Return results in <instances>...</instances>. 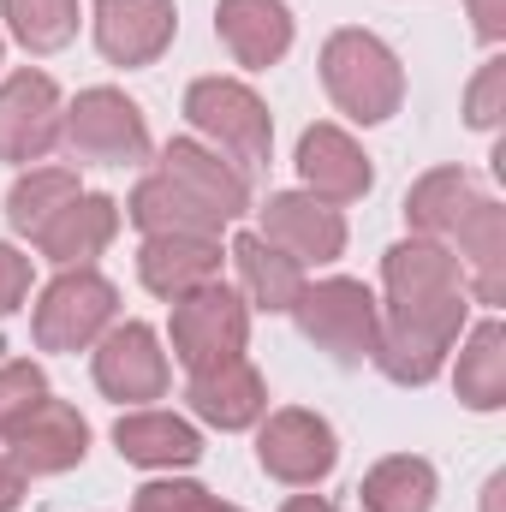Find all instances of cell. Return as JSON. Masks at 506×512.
Returning a JSON list of instances; mask_svg holds the SVG:
<instances>
[{
	"instance_id": "1f68e13d",
	"label": "cell",
	"mask_w": 506,
	"mask_h": 512,
	"mask_svg": "<svg viewBox=\"0 0 506 512\" xmlns=\"http://www.w3.org/2000/svg\"><path fill=\"white\" fill-rule=\"evenodd\" d=\"M501 96H506V60H489L483 78L471 84V126H495L501 120Z\"/></svg>"
},
{
	"instance_id": "cb8c5ba5",
	"label": "cell",
	"mask_w": 506,
	"mask_h": 512,
	"mask_svg": "<svg viewBox=\"0 0 506 512\" xmlns=\"http://www.w3.org/2000/svg\"><path fill=\"white\" fill-rule=\"evenodd\" d=\"M233 262H239V280H245L251 304H262V310H292V298L304 292V262H292L262 233H239L233 239Z\"/></svg>"
},
{
	"instance_id": "9c48e42d",
	"label": "cell",
	"mask_w": 506,
	"mask_h": 512,
	"mask_svg": "<svg viewBox=\"0 0 506 512\" xmlns=\"http://www.w3.org/2000/svg\"><path fill=\"white\" fill-rule=\"evenodd\" d=\"M60 143V90L42 72L0 84V161H42Z\"/></svg>"
},
{
	"instance_id": "d590c367",
	"label": "cell",
	"mask_w": 506,
	"mask_h": 512,
	"mask_svg": "<svg viewBox=\"0 0 506 512\" xmlns=\"http://www.w3.org/2000/svg\"><path fill=\"white\" fill-rule=\"evenodd\" d=\"M280 512H334V507H328V501H316V495H292Z\"/></svg>"
},
{
	"instance_id": "5bb4252c",
	"label": "cell",
	"mask_w": 506,
	"mask_h": 512,
	"mask_svg": "<svg viewBox=\"0 0 506 512\" xmlns=\"http://www.w3.org/2000/svg\"><path fill=\"white\" fill-rule=\"evenodd\" d=\"M137 274L155 298H185L221 274V245L203 233H149L137 251Z\"/></svg>"
},
{
	"instance_id": "e0dca14e",
	"label": "cell",
	"mask_w": 506,
	"mask_h": 512,
	"mask_svg": "<svg viewBox=\"0 0 506 512\" xmlns=\"http://www.w3.org/2000/svg\"><path fill=\"white\" fill-rule=\"evenodd\" d=\"M161 173H167L173 185H185L197 203H209L221 221L245 215V203H251V185H245V173H239V167H227L221 155H209V149H203V143H191V137L167 143V155H161Z\"/></svg>"
},
{
	"instance_id": "484cf974",
	"label": "cell",
	"mask_w": 506,
	"mask_h": 512,
	"mask_svg": "<svg viewBox=\"0 0 506 512\" xmlns=\"http://www.w3.org/2000/svg\"><path fill=\"white\" fill-rule=\"evenodd\" d=\"M364 507L370 512H429L435 507V471H429V459H411V453L381 459L376 471L364 477Z\"/></svg>"
},
{
	"instance_id": "8fae6325",
	"label": "cell",
	"mask_w": 506,
	"mask_h": 512,
	"mask_svg": "<svg viewBox=\"0 0 506 512\" xmlns=\"http://www.w3.org/2000/svg\"><path fill=\"white\" fill-rule=\"evenodd\" d=\"M84 447H90V423L72 405L42 399L24 417V429L12 435V465H18V477H54V471H72L84 459Z\"/></svg>"
},
{
	"instance_id": "7a4b0ae2",
	"label": "cell",
	"mask_w": 506,
	"mask_h": 512,
	"mask_svg": "<svg viewBox=\"0 0 506 512\" xmlns=\"http://www.w3.org/2000/svg\"><path fill=\"white\" fill-rule=\"evenodd\" d=\"M292 316L298 328L334 358V364H364L376 358V340H381V310L370 298L364 280H322V286H304L292 298Z\"/></svg>"
},
{
	"instance_id": "836d02e7",
	"label": "cell",
	"mask_w": 506,
	"mask_h": 512,
	"mask_svg": "<svg viewBox=\"0 0 506 512\" xmlns=\"http://www.w3.org/2000/svg\"><path fill=\"white\" fill-rule=\"evenodd\" d=\"M471 18H477L483 42H501L506 36V0H471Z\"/></svg>"
},
{
	"instance_id": "3957f363",
	"label": "cell",
	"mask_w": 506,
	"mask_h": 512,
	"mask_svg": "<svg viewBox=\"0 0 506 512\" xmlns=\"http://www.w3.org/2000/svg\"><path fill=\"white\" fill-rule=\"evenodd\" d=\"M459 322H465V292L441 298V304H411V310H387V328L376 340V364L387 370V382L399 387H423L447 346L459 340Z\"/></svg>"
},
{
	"instance_id": "83f0119b",
	"label": "cell",
	"mask_w": 506,
	"mask_h": 512,
	"mask_svg": "<svg viewBox=\"0 0 506 512\" xmlns=\"http://www.w3.org/2000/svg\"><path fill=\"white\" fill-rule=\"evenodd\" d=\"M78 197V173H66V167H42V173H30V179H18L12 185V197H6V215H12V227L18 233H42L66 203Z\"/></svg>"
},
{
	"instance_id": "ba28073f",
	"label": "cell",
	"mask_w": 506,
	"mask_h": 512,
	"mask_svg": "<svg viewBox=\"0 0 506 512\" xmlns=\"http://www.w3.org/2000/svg\"><path fill=\"white\" fill-rule=\"evenodd\" d=\"M256 453H262V471L280 477V483H292V489L322 483L334 471V459H340L334 429L316 411H274L268 429H262V441H256Z\"/></svg>"
},
{
	"instance_id": "277c9868",
	"label": "cell",
	"mask_w": 506,
	"mask_h": 512,
	"mask_svg": "<svg viewBox=\"0 0 506 512\" xmlns=\"http://www.w3.org/2000/svg\"><path fill=\"white\" fill-rule=\"evenodd\" d=\"M245 334H251V316H245V298L221 280L173 298V352L179 364L197 376V370H215L227 358L245 352Z\"/></svg>"
},
{
	"instance_id": "9a60e30c",
	"label": "cell",
	"mask_w": 506,
	"mask_h": 512,
	"mask_svg": "<svg viewBox=\"0 0 506 512\" xmlns=\"http://www.w3.org/2000/svg\"><path fill=\"white\" fill-rule=\"evenodd\" d=\"M298 173L322 203H352L370 191V161L340 126H310L298 137Z\"/></svg>"
},
{
	"instance_id": "7c38bea8",
	"label": "cell",
	"mask_w": 506,
	"mask_h": 512,
	"mask_svg": "<svg viewBox=\"0 0 506 512\" xmlns=\"http://www.w3.org/2000/svg\"><path fill=\"white\" fill-rule=\"evenodd\" d=\"M96 382L108 399H161L167 393V352H161L155 328H143V322L114 328L96 352Z\"/></svg>"
},
{
	"instance_id": "4316f807",
	"label": "cell",
	"mask_w": 506,
	"mask_h": 512,
	"mask_svg": "<svg viewBox=\"0 0 506 512\" xmlns=\"http://www.w3.org/2000/svg\"><path fill=\"white\" fill-rule=\"evenodd\" d=\"M459 399L471 411H495L506 399V328L483 322L471 334V346L459 352Z\"/></svg>"
},
{
	"instance_id": "30bf717a",
	"label": "cell",
	"mask_w": 506,
	"mask_h": 512,
	"mask_svg": "<svg viewBox=\"0 0 506 512\" xmlns=\"http://www.w3.org/2000/svg\"><path fill=\"white\" fill-rule=\"evenodd\" d=\"M262 239L280 245L292 262H334L346 251V221L334 203L304 197V191H280L262 209Z\"/></svg>"
},
{
	"instance_id": "7402d4cb",
	"label": "cell",
	"mask_w": 506,
	"mask_h": 512,
	"mask_svg": "<svg viewBox=\"0 0 506 512\" xmlns=\"http://www.w3.org/2000/svg\"><path fill=\"white\" fill-rule=\"evenodd\" d=\"M114 441H120V453H126L131 465H161V471H173V465H197V459H203L197 429H191L185 417H173V411H131V417L114 423Z\"/></svg>"
},
{
	"instance_id": "d6986e66",
	"label": "cell",
	"mask_w": 506,
	"mask_h": 512,
	"mask_svg": "<svg viewBox=\"0 0 506 512\" xmlns=\"http://www.w3.org/2000/svg\"><path fill=\"white\" fill-rule=\"evenodd\" d=\"M215 30L239 66H274L292 48V18L280 0H221Z\"/></svg>"
},
{
	"instance_id": "44dd1931",
	"label": "cell",
	"mask_w": 506,
	"mask_h": 512,
	"mask_svg": "<svg viewBox=\"0 0 506 512\" xmlns=\"http://www.w3.org/2000/svg\"><path fill=\"white\" fill-rule=\"evenodd\" d=\"M120 233V209L108 203V197H72L42 233H36V251L48 256V262H90V256H102V245Z\"/></svg>"
},
{
	"instance_id": "4dcf8cb0",
	"label": "cell",
	"mask_w": 506,
	"mask_h": 512,
	"mask_svg": "<svg viewBox=\"0 0 506 512\" xmlns=\"http://www.w3.org/2000/svg\"><path fill=\"white\" fill-rule=\"evenodd\" d=\"M131 512H239V507H221L197 483H149V489H137V507Z\"/></svg>"
},
{
	"instance_id": "f1b7e54d",
	"label": "cell",
	"mask_w": 506,
	"mask_h": 512,
	"mask_svg": "<svg viewBox=\"0 0 506 512\" xmlns=\"http://www.w3.org/2000/svg\"><path fill=\"white\" fill-rule=\"evenodd\" d=\"M6 18H12V36L30 48V54H54L72 42L78 30V0H0Z\"/></svg>"
},
{
	"instance_id": "ffe728a7",
	"label": "cell",
	"mask_w": 506,
	"mask_h": 512,
	"mask_svg": "<svg viewBox=\"0 0 506 512\" xmlns=\"http://www.w3.org/2000/svg\"><path fill=\"white\" fill-rule=\"evenodd\" d=\"M447 245H459L453 256H465L477 298H483V304H501V298H506V209H501V203L477 197V203H471V215L453 227V239H447Z\"/></svg>"
},
{
	"instance_id": "5b68a950",
	"label": "cell",
	"mask_w": 506,
	"mask_h": 512,
	"mask_svg": "<svg viewBox=\"0 0 506 512\" xmlns=\"http://www.w3.org/2000/svg\"><path fill=\"white\" fill-rule=\"evenodd\" d=\"M185 114H191V126L203 131V137H215L233 161H239V173H251L268 161V108L256 102L245 84H233V78H203V84H191V96H185Z\"/></svg>"
},
{
	"instance_id": "ac0fdd59",
	"label": "cell",
	"mask_w": 506,
	"mask_h": 512,
	"mask_svg": "<svg viewBox=\"0 0 506 512\" xmlns=\"http://www.w3.org/2000/svg\"><path fill=\"white\" fill-rule=\"evenodd\" d=\"M185 399H191V411H197L203 423H215V429H245V423L262 417V405H268L262 376H256L245 358H227V364H215V370H197Z\"/></svg>"
},
{
	"instance_id": "603a6c76",
	"label": "cell",
	"mask_w": 506,
	"mask_h": 512,
	"mask_svg": "<svg viewBox=\"0 0 506 512\" xmlns=\"http://www.w3.org/2000/svg\"><path fill=\"white\" fill-rule=\"evenodd\" d=\"M131 221L143 227V233H203V239H215L227 221L209 209V203H197L185 185H173L167 173H155V179H143L137 191H131Z\"/></svg>"
},
{
	"instance_id": "8992f818",
	"label": "cell",
	"mask_w": 506,
	"mask_h": 512,
	"mask_svg": "<svg viewBox=\"0 0 506 512\" xmlns=\"http://www.w3.org/2000/svg\"><path fill=\"white\" fill-rule=\"evenodd\" d=\"M114 304H120V292L96 268L60 274L42 292V304H36V346L42 352H78V346H90L114 322Z\"/></svg>"
},
{
	"instance_id": "d6a6232c",
	"label": "cell",
	"mask_w": 506,
	"mask_h": 512,
	"mask_svg": "<svg viewBox=\"0 0 506 512\" xmlns=\"http://www.w3.org/2000/svg\"><path fill=\"white\" fill-rule=\"evenodd\" d=\"M24 292H30V256H18L12 245H0V316L18 310Z\"/></svg>"
},
{
	"instance_id": "6da1fadb",
	"label": "cell",
	"mask_w": 506,
	"mask_h": 512,
	"mask_svg": "<svg viewBox=\"0 0 506 512\" xmlns=\"http://www.w3.org/2000/svg\"><path fill=\"white\" fill-rule=\"evenodd\" d=\"M322 84H328V96H334L352 120H364V126L399 114V96H405L399 60L387 54V42H376L370 30H340V36H328V48H322Z\"/></svg>"
},
{
	"instance_id": "e575fe53",
	"label": "cell",
	"mask_w": 506,
	"mask_h": 512,
	"mask_svg": "<svg viewBox=\"0 0 506 512\" xmlns=\"http://www.w3.org/2000/svg\"><path fill=\"white\" fill-rule=\"evenodd\" d=\"M18 495H24V477H18V465H12V459H0V512L18 507Z\"/></svg>"
},
{
	"instance_id": "f546056e",
	"label": "cell",
	"mask_w": 506,
	"mask_h": 512,
	"mask_svg": "<svg viewBox=\"0 0 506 512\" xmlns=\"http://www.w3.org/2000/svg\"><path fill=\"white\" fill-rule=\"evenodd\" d=\"M42 399H48V382L36 364H0V441H12Z\"/></svg>"
},
{
	"instance_id": "d4e9b609",
	"label": "cell",
	"mask_w": 506,
	"mask_h": 512,
	"mask_svg": "<svg viewBox=\"0 0 506 512\" xmlns=\"http://www.w3.org/2000/svg\"><path fill=\"white\" fill-rule=\"evenodd\" d=\"M471 203H477L471 179H465L459 167H441V173H429V179H417V185H411V197H405V221H411V233H417V239L447 245V239H453V227L471 215Z\"/></svg>"
},
{
	"instance_id": "2e32d148",
	"label": "cell",
	"mask_w": 506,
	"mask_h": 512,
	"mask_svg": "<svg viewBox=\"0 0 506 512\" xmlns=\"http://www.w3.org/2000/svg\"><path fill=\"white\" fill-rule=\"evenodd\" d=\"M387 310H411V304H441L459 292V256L453 245H435V239H405L393 245L387 262Z\"/></svg>"
},
{
	"instance_id": "4fadbf2b",
	"label": "cell",
	"mask_w": 506,
	"mask_h": 512,
	"mask_svg": "<svg viewBox=\"0 0 506 512\" xmlns=\"http://www.w3.org/2000/svg\"><path fill=\"white\" fill-rule=\"evenodd\" d=\"M96 42L114 66H149L173 42V0H96Z\"/></svg>"
},
{
	"instance_id": "52a82bcc",
	"label": "cell",
	"mask_w": 506,
	"mask_h": 512,
	"mask_svg": "<svg viewBox=\"0 0 506 512\" xmlns=\"http://www.w3.org/2000/svg\"><path fill=\"white\" fill-rule=\"evenodd\" d=\"M60 131H66L72 155H84V161L120 167V161H143L149 155V126H143V114L120 90H84Z\"/></svg>"
}]
</instances>
